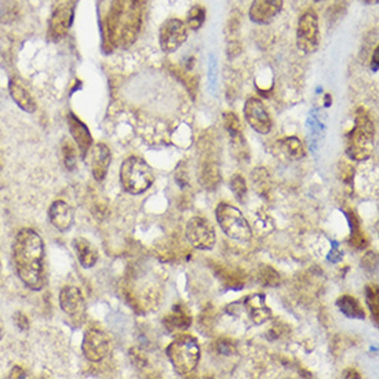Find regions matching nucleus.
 <instances>
[{"label": "nucleus", "instance_id": "nucleus-39", "mask_svg": "<svg viewBox=\"0 0 379 379\" xmlns=\"http://www.w3.org/2000/svg\"><path fill=\"white\" fill-rule=\"evenodd\" d=\"M378 52L379 48H376L374 55H373V69H374V71H377V69H378Z\"/></svg>", "mask_w": 379, "mask_h": 379}, {"label": "nucleus", "instance_id": "nucleus-10", "mask_svg": "<svg viewBox=\"0 0 379 379\" xmlns=\"http://www.w3.org/2000/svg\"><path fill=\"white\" fill-rule=\"evenodd\" d=\"M188 41V27L178 18H171L163 22L159 31V42L163 52L170 54L177 51Z\"/></svg>", "mask_w": 379, "mask_h": 379}, {"label": "nucleus", "instance_id": "nucleus-29", "mask_svg": "<svg viewBox=\"0 0 379 379\" xmlns=\"http://www.w3.org/2000/svg\"><path fill=\"white\" fill-rule=\"evenodd\" d=\"M366 302L371 310L373 319L377 323L378 322V287L377 285H367L366 288Z\"/></svg>", "mask_w": 379, "mask_h": 379}, {"label": "nucleus", "instance_id": "nucleus-26", "mask_svg": "<svg viewBox=\"0 0 379 379\" xmlns=\"http://www.w3.org/2000/svg\"><path fill=\"white\" fill-rule=\"evenodd\" d=\"M206 21V10L203 6H193L188 13V20H187V27H190L192 31H197L203 27Z\"/></svg>", "mask_w": 379, "mask_h": 379}, {"label": "nucleus", "instance_id": "nucleus-11", "mask_svg": "<svg viewBox=\"0 0 379 379\" xmlns=\"http://www.w3.org/2000/svg\"><path fill=\"white\" fill-rule=\"evenodd\" d=\"M244 117L247 123L258 133V134H268L272 130V119L259 98L251 96L244 103Z\"/></svg>", "mask_w": 379, "mask_h": 379}, {"label": "nucleus", "instance_id": "nucleus-7", "mask_svg": "<svg viewBox=\"0 0 379 379\" xmlns=\"http://www.w3.org/2000/svg\"><path fill=\"white\" fill-rule=\"evenodd\" d=\"M227 312L236 317L245 316L254 326H261L272 317V312L262 294L248 295L241 301L234 302L227 308Z\"/></svg>", "mask_w": 379, "mask_h": 379}, {"label": "nucleus", "instance_id": "nucleus-33", "mask_svg": "<svg viewBox=\"0 0 379 379\" xmlns=\"http://www.w3.org/2000/svg\"><path fill=\"white\" fill-rule=\"evenodd\" d=\"M129 355H130L131 363H133L136 367L143 369V367L148 366V359H146V356H145V353H143L141 349H138V348H131L130 352H129Z\"/></svg>", "mask_w": 379, "mask_h": 379}, {"label": "nucleus", "instance_id": "nucleus-21", "mask_svg": "<svg viewBox=\"0 0 379 379\" xmlns=\"http://www.w3.org/2000/svg\"><path fill=\"white\" fill-rule=\"evenodd\" d=\"M73 247L76 251V255L79 258V262L83 268H92L94 266L98 261V252L94 248V245L83 238V237H78L73 240Z\"/></svg>", "mask_w": 379, "mask_h": 379}, {"label": "nucleus", "instance_id": "nucleus-40", "mask_svg": "<svg viewBox=\"0 0 379 379\" xmlns=\"http://www.w3.org/2000/svg\"><path fill=\"white\" fill-rule=\"evenodd\" d=\"M360 1H363L366 4H376V3H378V0H360Z\"/></svg>", "mask_w": 379, "mask_h": 379}, {"label": "nucleus", "instance_id": "nucleus-24", "mask_svg": "<svg viewBox=\"0 0 379 379\" xmlns=\"http://www.w3.org/2000/svg\"><path fill=\"white\" fill-rule=\"evenodd\" d=\"M251 181H252V185L259 196H262V197L269 196V193L272 190V181H271V176L266 169H264V167L255 169L251 174Z\"/></svg>", "mask_w": 379, "mask_h": 379}, {"label": "nucleus", "instance_id": "nucleus-23", "mask_svg": "<svg viewBox=\"0 0 379 379\" xmlns=\"http://www.w3.org/2000/svg\"><path fill=\"white\" fill-rule=\"evenodd\" d=\"M336 306L339 308V310L349 319H359V320H364L366 313L362 309L359 301L350 295H342L338 298L336 301Z\"/></svg>", "mask_w": 379, "mask_h": 379}, {"label": "nucleus", "instance_id": "nucleus-25", "mask_svg": "<svg viewBox=\"0 0 379 379\" xmlns=\"http://www.w3.org/2000/svg\"><path fill=\"white\" fill-rule=\"evenodd\" d=\"M279 148L282 153L285 155V157L291 160H301L302 157H305L303 143L296 137H287L285 140L279 141Z\"/></svg>", "mask_w": 379, "mask_h": 379}, {"label": "nucleus", "instance_id": "nucleus-12", "mask_svg": "<svg viewBox=\"0 0 379 379\" xmlns=\"http://www.w3.org/2000/svg\"><path fill=\"white\" fill-rule=\"evenodd\" d=\"M73 22V6L68 1L55 7L48 22V36L51 41L58 42L65 38Z\"/></svg>", "mask_w": 379, "mask_h": 379}, {"label": "nucleus", "instance_id": "nucleus-30", "mask_svg": "<svg viewBox=\"0 0 379 379\" xmlns=\"http://www.w3.org/2000/svg\"><path fill=\"white\" fill-rule=\"evenodd\" d=\"M20 14H21L20 6L15 1H7L4 4V7L1 8V11H0V18L6 24H11V22L18 20Z\"/></svg>", "mask_w": 379, "mask_h": 379}, {"label": "nucleus", "instance_id": "nucleus-27", "mask_svg": "<svg viewBox=\"0 0 379 379\" xmlns=\"http://www.w3.org/2000/svg\"><path fill=\"white\" fill-rule=\"evenodd\" d=\"M258 279H259L261 285H266V287H276V285H280L279 273L272 266H268V265H262L259 268Z\"/></svg>", "mask_w": 379, "mask_h": 379}, {"label": "nucleus", "instance_id": "nucleus-36", "mask_svg": "<svg viewBox=\"0 0 379 379\" xmlns=\"http://www.w3.org/2000/svg\"><path fill=\"white\" fill-rule=\"evenodd\" d=\"M14 324L21 331H27L29 329V320H28V317L22 312H17L14 315Z\"/></svg>", "mask_w": 379, "mask_h": 379}, {"label": "nucleus", "instance_id": "nucleus-14", "mask_svg": "<svg viewBox=\"0 0 379 379\" xmlns=\"http://www.w3.org/2000/svg\"><path fill=\"white\" fill-rule=\"evenodd\" d=\"M61 309L73 320L79 322L86 315V301L78 287L66 285L59 292Z\"/></svg>", "mask_w": 379, "mask_h": 379}, {"label": "nucleus", "instance_id": "nucleus-18", "mask_svg": "<svg viewBox=\"0 0 379 379\" xmlns=\"http://www.w3.org/2000/svg\"><path fill=\"white\" fill-rule=\"evenodd\" d=\"M110 160H112L110 149L105 143H96L93 149V157H92V170H93L95 181L101 183L105 180L109 166H110Z\"/></svg>", "mask_w": 379, "mask_h": 379}, {"label": "nucleus", "instance_id": "nucleus-28", "mask_svg": "<svg viewBox=\"0 0 379 379\" xmlns=\"http://www.w3.org/2000/svg\"><path fill=\"white\" fill-rule=\"evenodd\" d=\"M255 229H257V234L261 236L269 235L275 231V222L265 213H258L255 215Z\"/></svg>", "mask_w": 379, "mask_h": 379}, {"label": "nucleus", "instance_id": "nucleus-38", "mask_svg": "<svg viewBox=\"0 0 379 379\" xmlns=\"http://www.w3.org/2000/svg\"><path fill=\"white\" fill-rule=\"evenodd\" d=\"M343 378H362L360 374L356 371V370H352V369H348L343 371Z\"/></svg>", "mask_w": 379, "mask_h": 379}, {"label": "nucleus", "instance_id": "nucleus-9", "mask_svg": "<svg viewBox=\"0 0 379 379\" xmlns=\"http://www.w3.org/2000/svg\"><path fill=\"white\" fill-rule=\"evenodd\" d=\"M185 235L190 245L196 250L208 251L215 245V229L203 217H193L188 221Z\"/></svg>", "mask_w": 379, "mask_h": 379}, {"label": "nucleus", "instance_id": "nucleus-3", "mask_svg": "<svg viewBox=\"0 0 379 379\" xmlns=\"http://www.w3.org/2000/svg\"><path fill=\"white\" fill-rule=\"evenodd\" d=\"M376 146V127L366 112L359 108L355 117V127L346 136V155L356 162L371 157Z\"/></svg>", "mask_w": 379, "mask_h": 379}, {"label": "nucleus", "instance_id": "nucleus-6", "mask_svg": "<svg viewBox=\"0 0 379 379\" xmlns=\"http://www.w3.org/2000/svg\"><path fill=\"white\" fill-rule=\"evenodd\" d=\"M217 221L227 236L237 241H248L252 237V229L241 211L232 204L221 203L215 210Z\"/></svg>", "mask_w": 379, "mask_h": 379}, {"label": "nucleus", "instance_id": "nucleus-5", "mask_svg": "<svg viewBox=\"0 0 379 379\" xmlns=\"http://www.w3.org/2000/svg\"><path fill=\"white\" fill-rule=\"evenodd\" d=\"M153 181V170L141 157L130 156L123 162L120 169V183L126 192L141 194L150 188Z\"/></svg>", "mask_w": 379, "mask_h": 379}, {"label": "nucleus", "instance_id": "nucleus-17", "mask_svg": "<svg viewBox=\"0 0 379 379\" xmlns=\"http://www.w3.org/2000/svg\"><path fill=\"white\" fill-rule=\"evenodd\" d=\"M68 126H69L72 138L75 140V143H78L82 157H86V155L89 153L93 145V138L87 126L83 122H80V119H78L73 113L68 115Z\"/></svg>", "mask_w": 379, "mask_h": 379}, {"label": "nucleus", "instance_id": "nucleus-35", "mask_svg": "<svg viewBox=\"0 0 379 379\" xmlns=\"http://www.w3.org/2000/svg\"><path fill=\"white\" fill-rule=\"evenodd\" d=\"M217 349L220 353L227 355V356L236 353V346H235L234 341H229V339H220L217 342Z\"/></svg>", "mask_w": 379, "mask_h": 379}, {"label": "nucleus", "instance_id": "nucleus-37", "mask_svg": "<svg viewBox=\"0 0 379 379\" xmlns=\"http://www.w3.org/2000/svg\"><path fill=\"white\" fill-rule=\"evenodd\" d=\"M11 378H25V371L21 367H14L10 374Z\"/></svg>", "mask_w": 379, "mask_h": 379}, {"label": "nucleus", "instance_id": "nucleus-8", "mask_svg": "<svg viewBox=\"0 0 379 379\" xmlns=\"http://www.w3.org/2000/svg\"><path fill=\"white\" fill-rule=\"evenodd\" d=\"M320 45L319 20L313 10H308L301 15L296 27V46L305 54H313Z\"/></svg>", "mask_w": 379, "mask_h": 379}, {"label": "nucleus", "instance_id": "nucleus-1", "mask_svg": "<svg viewBox=\"0 0 379 379\" xmlns=\"http://www.w3.org/2000/svg\"><path fill=\"white\" fill-rule=\"evenodd\" d=\"M13 262L18 278L32 289L45 285V245L32 229H21L13 243Z\"/></svg>", "mask_w": 379, "mask_h": 379}, {"label": "nucleus", "instance_id": "nucleus-15", "mask_svg": "<svg viewBox=\"0 0 379 379\" xmlns=\"http://www.w3.org/2000/svg\"><path fill=\"white\" fill-rule=\"evenodd\" d=\"M283 8V0H254L250 6V20L255 24H269Z\"/></svg>", "mask_w": 379, "mask_h": 379}, {"label": "nucleus", "instance_id": "nucleus-31", "mask_svg": "<svg viewBox=\"0 0 379 379\" xmlns=\"http://www.w3.org/2000/svg\"><path fill=\"white\" fill-rule=\"evenodd\" d=\"M231 190L235 193L238 201L243 203L245 200V197H247V184H245V180L241 176L235 174L231 178Z\"/></svg>", "mask_w": 379, "mask_h": 379}, {"label": "nucleus", "instance_id": "nucleus-41", "mask_svg": "<svg viewBox=\"0 0 379 379\" xmlns=\"http://www.w3.org/2000/svg\"><path fill=\"white\" fill-rule=\"evenodd\" d=\"M1 336H3V326H1V323H0V339H1Z\"/></svg>", "mask_w": 379, "mask_h": 379}, {"label": "nucleus", "instance_id": "nucleus-2", "mask_svg": "<svg viewBox=\"0 0 379 379\" xmlns=\"http://www.w3.org/2000/svg\"><path fill=\"white\" fill-rule=\"evenodd\" d=\"M141 25L140 0H113L105 21V36L110 50L131 46L140 35Z\"/></svg>", "mask_w": 379, "mask_h": 379}, {"label": "nucleus", "instance_id": "nucleus-19", "mask_svg": "<svg viewBox=\"0 0 379 379\" xmlns=\"http://www.w3.org/2000/svg\"><path fill=\"white\" fill-rule=\"evenodd\" d=\"M163 324L170 332L185 331L192 324L190 310L184 305H176L173 312L163 319Z\"/></svg>", "mask_w": 379, "mask_h": 379}, {"label": "nucleus", "instance_id": "nucleus-34", "mask_svg": "<svg viewBox=\"0 0 379 379\" xmlns=\"http://www.w3.org/2000/svg\"><path fill=\"white\" fill-rule=\"evenodd\" d=\"M377 265H378V257L376 252H367L364 254L362 259V266L369 271V272H377Z\"/></svg>", "mask_w": 379, "mask_h": 379}, {"label": "nucleus", "instance_id": "nucleus-13", "mask_svg": "<svg viewBox=\"0 0 379 379\" xmlns=\"http://www.w3.org/2000/svg\"><path fill=\"white\" fill-rule=\"evenodd\" d=\"M82 350L87 360L94 363L101 362L110 350V339L105 332L98 329H90L85 334Z\"/></svg>", "mask_w": 379, "mask_h": 379}, {"label": "nucleus", "instance_id": "nucleus-32", "mask_svg": "<svg viewBox=\"0 0 379 379\" xmlns=\"http://www.w3.org/2000/svg\"><path fill=\"white\" fill-rule=\"evenodd\" d=\"M62 153H64V162L65 167L68 170H73L76 166V149L69 141H64L62 143Z\"/></svg>", "mask_w": 379, "mask_h": 379}, {"label": "nucleus", "instance_id": "nucleus-4", "mask_svg": "<svg viewBox=\"0 0 379 379\" xmlns=\"http://www.w3.org/2000/svg\"><path fill=\"white\" fill-rule=\"evenodd\" d=\"M174 370L181 376H188L199 364L200 346L192 335H180L166 350Z\"/></svg>", "mask_w": 379, "mask_h": 379}, {"label": "nucleus", "instance_id": "nucleus-16", "mask_svg": "<svg viewBox=\"0 0 379 379\" xmlns=\"http://www.w3.org/2000/svg\"><path fill=\"white\" fill-rule=\"evenodd\" d=\"M48 217L51 225L59 232H66L73 224V210L64 200H57L51 204L48 210Z\"/></svg>", "mask_w": 379, "mask_h": 379}, {"label": "nucleus", "instance_id": "nucleus-22", "mask_svg": "<svg viewBox=\"0 0 379 379\" xmlns=\"http://www.w3.org/2000/svg\"><path fill=\"white\" fill-rule=\"evenodd\" d=\"M200 181L206 190H217L218 184L221 183V173L218 164L214 160H207L203 163Z\"/></svg>", "mask_w": 379, "mask_h": 379}, {"label": "nucleus", "instance_id": "nucleus-20", "mask_svg": "<svg viewBox=\"0 0 379 379\" xmlns=\"http://www.w3.org/2000/svg\"><path fill=\"white\" fill-rule=\"evenodd\" d=\"M8 90H10V95L13 96L14 102L21 109H24L25 112H29V113L36 110V102H35L34 96L28 92V89L24 86V83L20 79H17V78L11 79L10 85H8Z\"/></svg>", "mask_w": 379, "mask_h": 379}]
</instances>
